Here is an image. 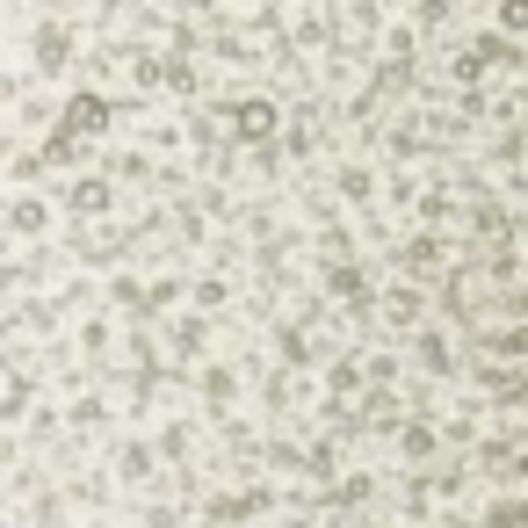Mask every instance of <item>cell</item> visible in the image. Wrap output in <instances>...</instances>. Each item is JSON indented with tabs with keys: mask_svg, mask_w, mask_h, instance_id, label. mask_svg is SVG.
<instances>
[{
	"mask_svg": "<svg viewBox=\"0 0 528 528\" xmlns=\"http://www.w3.org/2000/svg\"><path fill=\"white\" fill-rule=\"evenodd\" d=\"M8 232H15V239H29V232H44V203H29V196H22V203L8 210Z\"/></svg>",
	"mask_w": 528,
	"mask_h": 528,
	"instance_id": "6da1fadb",
	"label": "cell"
},
{
	"mask_svg": "<svg viewBox=\"0 0 528 528\" xmlns=\"http://www.w3.org/2000/svg\"><path fill=\"white\" fill-rule=\"evenodd\" d=\"M66 210H87V217H95V210H109V189H102V181H80V189H66Z\"/></svg>",
	"mask_w": 528,
	"mask_h": 528,
	"instance_id": "7a4b0ae2",
	"label": "cell"
}]
</instances>
